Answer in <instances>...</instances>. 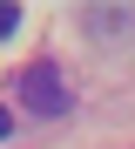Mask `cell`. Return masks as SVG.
<instances>
[{
    "label": "cell",
    "instance_id": "6da1fadb",
    "mask_svg": "<svg viewBox=\"0 0 135 149\" xmlns=\"http://www.w3.org/2000/svg\"><path fill=\"white\" fill-rule=\"evenodd\" d=\"M20 102L34 109V115H68V81H61V68H47V61L20 68Z\"/></svg>",
    "mask_w": 135,
    "mask_h": 149
},
{
    "label": "cell",
    "instance_id": "7a4b0ae2",
    "mask_svg": "<svg viewBox=\"0 0 135 149\" xmlns=\"http://www.w3.org/2000/svg\"><path fill=\"white\" fill-rule=\"evenodd\" d=\"M20 27V7H7V0H0V34H14Z\"/></svg>",
    "mask_w": 135,
    "mask_h": 149
},
{
    "label": "cell",
    "instance_id": "3957f363",
    "mask_svg": "<svg viewBox=\"0 0 135 149\" xmlns=\"http://www.w3.org/2000/svg\"><path fill=\"white\" fill-rule=\"evenodd\" d=\"M7 129H14V115H7V109H0V136H7Z\"/></svg>",
    "mask_w": 135,
    "mask_h": 149
}]
</instances>
